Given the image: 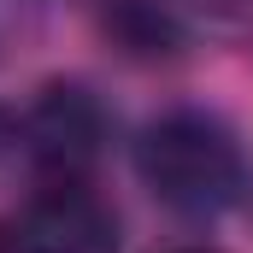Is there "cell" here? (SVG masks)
<instances>
[{"label": "cell", "mask_w": 253, "mask_h": 253, "mask_svg": "<svg viewBox=\"0 0 253 253\" xmlns=\"http://www.w3.org/2000/svg\"><path fill=\"white\" fill-rule=\"evenodd\" d=\"M135 177L177 218H218L248 194V159L224 118L171 106L135 135Z\"/></svg>", "instance_id": "6da1fadb"}, {"label": "cell", "mask_w": 253, "mask_h": 253, "mask_svg": "<svg viewBox=\"0 0 253 253\" xmlns=\"http://www.w3.org/2000/svg\"><path fill=\"white\" fill-rule=\"evenodd\" d=\"M18 147L42 177H88L112 147V112L88 83L53 77L18 112Z\"/></svg>", "instance_id": "7a4b0ae2"}, {"label": "cell", "mask_w": 253, "mask_h": 253, "mask_svg": "<svg viewBox=\"0 0 253 253\" xmlns=\"http://www.w3.org/2000/svg\"><path fill=\"white\" fill-rule=\"evenodd\" d=\"M24 253H118V206L94 177H42L18 212Z\"/></svg>", "instance_id": "3957f363"}, {"label": "cell", "mask_w": 253, "mask_h": 253, "mask_svg": "<svg viewBox=\"0 0 253 253\" xmlns=\"http://www.w3.org/2000/svg\"><path fill=\"white\" fill-rule=\"evenodd\" d=\"M100 36L135 65H165L189 47V30H183V18L165 0H106Z\"/></svg>", "instance_id": "277c9868"}, {"label": "cell", "mask_w": 253, "mask_h": 253, "mask_svg": "<svg viewBox=\"0 0 253 253\" xmlns=\"http://www.w3.org/2000/svg\"><path fill=\"white\" fill-rule=\"evenodd\" d=\"M36 0H0V59H12V53H24L30 42H36Z\"/></svg>", "instance_id": "5b68a950"}, {"label": "cell", "mask_w": 253, "mask_h": 253, "mask_svg": "<svg viewBox=\"0 0 253 253\" xmlns=\"http://www.w3.org/2000/svg\"><path fill=\"white\" fill-rule=\"evenodd\" d=\"M194 6H206V12H218V18H236V12H248L253 0H194Z\"/></svg>", "instance_id": "8992f818"}, {"label": "cell", "mask_w": 253, "mask_h": 253, "mask_svg": "<svg viewBox=\"0 0 253 253\" xmlns=\"http://www.w3.org/2000/svg\"><path fill=\"white\" fill-rule=\"evenodd\" d=\"M6 147H18V118L0 106V159H6Z\"/></svg>", "instance_id": "52a82bcc"}, {"label": "cell", "mask_w": 253, "mask_h": 253, "mask_svg": "<svg viewBox=\"0 0 253 253\" xmlns=\"http://www.w3.org/2000/svg\"><path fill=\"white\" fill-rule=\"evenodd\" d=\"M171 253H218V248H171Z\"/></svg>", "instance_id": "ba28073f"}, {"label": "cell", "mask_w": 253, "mask_h": 253, "mask_svg": "<svg viewBox=\"0 0 253 253\" xmlns=\"http://www.w3.org/2000/svg\"><path fill=\"white\" fill-rule=\"evenodd\" d=\"M242 200H248V218H253V183H248V194H242Z\"/></svg>", "instance_id": "9c48e42d"}, {"label": "cell", "mask_w": 253, "mask_h": 253, "mask_svg": "<svg viewBox=\"0 0 253 253\" xmlns=\"http://www.w3.org/2000/svg\"><path fill=\"white\" fill-rule=\"evenodd\" d=\"M0 253H12V242H6V236H0Z\"/></svg>", "instance_id": "30bf717a"}]
</instances>
